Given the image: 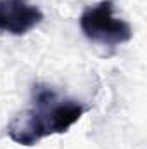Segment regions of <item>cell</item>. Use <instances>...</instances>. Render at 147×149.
I'll use <instances>...</instances> for the list:
<instances>
[{"instance_id":"2","label":"cell","mask_w":147,"mask_h":149,"mask_svg":"<svg viewBox=\"0 0 147 149\" xmlns=\"http://www.w3.org/2000/svg\"><path fill=\"white\" fill-rule=\"evenodd\" d=\"M80 26L90 42L107 47L121 45L133 35L132 26L126 21L114 17L111 0H102L92 7H87L80 17Z\"/></svg>"},{"instance_id":"1","label":"cell","mask_w":147,"mask_h":149,"mask_svg":"<svg viewBox=\"0 0 147 149\" xmlns=\"http://www.w3.org/2000/svg\"><path fill=\"white\" fill-rule=\"evenodd\" d=\"M85 106L61 97L52 87L37 83L31 90V108L17 113L7 125V135L21 146H35L43 137L64 134L83 116Z\"/></svg>"},{"instance_id":"3","label":"cell","mask_w":147,"mask_h":149,"mask_svg":"<svg viewBox=\"0 0 147 149\" xmlns=\"http://www.w3.org/2000/svg\"><path fill=\"white\" fill-rule=\"evenodd\" d=\"M42 19L43 12L28 0H0V33L26 35Z\"/></svg>"}]
</instances>
